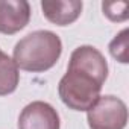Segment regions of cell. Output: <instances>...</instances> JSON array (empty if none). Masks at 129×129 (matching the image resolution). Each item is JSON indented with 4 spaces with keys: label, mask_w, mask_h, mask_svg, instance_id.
Masks as SVG:
<instances>
[{
    "label": "cell",
    "mask_w": 129,
    "mask_h": 129,
    "mask_svg": "<svg viewBox=\"0 0 129 129\" xmlns=\"http://www.w3.org/2000/svg\"><path fill=\"white\" fill-rule=\"evenodd\" d=\"M108 78V62L102 52L93 46L76 47L67 66V73L58 84L62 103L73 111H88L100 97Z\"/></svg>",
    "instance_id": "cell-1"
},
{
    "label": "cell",
    "mask_w": 129,
    "mask_h": 129,
    "mask_svg": "<svg viewBox=\"0 0 129 129\" xmlns=\"http://www.w3.org/2000/svg\"><path fill=\"white\" fill-rule=\"evenodd\" d=\"M30 5L26 0H0V34L14 35L30 21Z\"/></svg>",
    "instance_id": "cell-5"
},
{
    "label": "cell",
    "mask_w": 129,
    "mask_h": 129,
    "mask_svg": "<svg viewBox=\"0 0 129 129\" xmlns=\"http://www.w3.org/2000/svg\"><path fill=\"white\" fill-rule=\"evenodd\" d=\"M17 126L18 129H61V120L50 103L35 100L21 109Z\"/></svg>",
    "instance_id": "cell-4"
},
{
    "label": "cell",
    "mask_w": 129,
    "mask_h": 129,
    "mask_svg": "<svg viewBox=\"0 0 129 129\" xmlns=\"http://www.w3.org/2000/svg\"><path fill=\"white\" fill-rule=\"evenodd\" d=\"M62 55V41L52 30H35L23 37L14 47L12 61L18 70L43 73L50 70Z\"/></svg>",
    "instance_id": "cell-2"
},
{
    "label": "cell",
    "mask_w": 129,
    "mask_h": 129,
    "mask_svg": "<svg viewBox=\"0 0 129 129\" xmlns=\"http://www.w3.org/2000/svg\"><path fill=\"white\" fill-rule=\"evenodd\" d=\"M129 5L126 2H103L102 3V11L103 15L109 20V21H126L129 17Z\"/></svg>",
    "instance_id": "cell-9"
},
{
    "label": "cell",
    "mask_w": 129,
    "mask_h": 129,
    "mask_svg": "<svg viewBox=\"0 0 129 129\" xmlns=\"http://www.w3.org/2000/svg\"><path fill=\"white\" fill-rule=\"evenodd\" d=\"M20 84V70L11 56L0 50V96L12 94Z\"/></svg>",
    "instance_id": "cell-7"
},
{
    "label": "cell",
    "mask_w": 129,
    "mask_h": 129,
    "mask_svg": "<svg viewBox=\"0 0 129 129\" xmlns=\"http://www.w3.org/2000/svg\"><path fill=\"white\" fill-rule=\"evenodd\" d=\"M82 2L79 0H43L41 9L46 20L56 26H69L82 14Z\"/></svg>",
    "instance_id": "cell-6"
},
{
    "label": "cell",
    "mask_w": 129,
    "mask_h": 129,
    "mask_svg": "<svg viewBox=\"0 0 129 129\" xmlns=\"http://www.w3.org/2000/svg\"><path fill=\"white\" fill-rule=\"evenodd\" d=\"M111 56L118 61L120 64H127L129 62V29H123L118 32L112 41L108 46Z\"/></svg>",
    "instance_id": "cell-8"
},
{
    "label": "cell",
    "mask_w": 129,
    "mask_h": 129,
    "mask_svg": "<svg viewBox=\"0 0 129 129\" xmlns=\"http://www.w3.org/2000/svg\"><path fill=\"white\" fill-rule=\"evenodd\" d=\"M90 129H124L127 124V106L115 96H100L87 111Z\"/></svg>",
    "instance_id": "cell-3"
}]
</instances>
